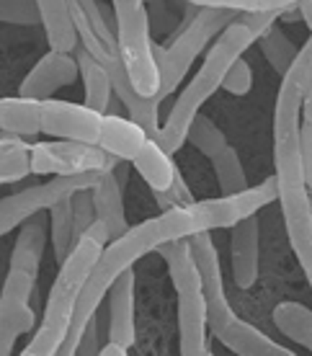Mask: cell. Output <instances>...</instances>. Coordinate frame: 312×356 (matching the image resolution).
Instances as JSON below:
<instances>
[{
	"mask_svg": "<svg viewBox=\"0 0 312 356\" xmlns=\"http://www.w3.org/2000/svg\"><path fill=\"white\" fill-rule=\"evenodd\" d=\"M312 86V34L299 47L292 67L281 75V88L274 108V140L289 137L299 132V116H302V101Z\"/></svg>",
	"mask_w": 312,
	"mask_h": 356,
	"instance_id": "cell-10",
	"label": "cell"
},
{
	"mask_svg": "<svg viewBox=\"0 0 312 356\" xmlns=\"http://www.w3.org/2000/svg\"><path fill=\"white\" fill-rule=\"evenodd\" d=\"M116 18V44L134 90L142 96H158L161 70L150 34V10L145 0H111Z\"/></svg>",
	"mask_w": 312,
	"mask_h": 356,
	"instance_id": "cell-7",
	"label": "cell"
},
{
	"mask_svg": "<svg viewBox=\"0 0 312 356\" xmlns=\"http://www.w3.org/2000/svg\"><path fill=\"white\" fill-rule=\"evenodd\" d=\"M274 325L284 339L312 351V310L302 302H279L274 307Z\"/></svg>",
	"mask_w": 312,
	"mask_h": 356,
	"instance_id": "cell-26",
	"label": "cell"
},
{
	"mask_svg": "<svg viewBox=\"0 0 312 356\" xmlns=\"http://www.w3.org/2000/svg\"><path fill=\"white\" fill-rule=\"evenodd\" d=\"M302 114H304L307 122H312V86H310V90H307L304 101H302Z\"/></svg>",
	"mask_w": 312,
	"mask_h": 356,
	"instance_id": "cell-40",
	"label": "cell"
},
{
	"mask_svg": "<svg viewBox=\"0 0 312 356\" xmlns=\"http://www.w3.org/2000/svg\"><path fill=\"white\" fill-rule=\"evenodd\" d=\"M161 243L163 232L161 225H158V217L134 225V227H129L119 238H111V243L101 250V256L96 261L93 271H90V276L85 279V286H83L75 315H72L70 330H67L63 346H60V356H75L83 330H85L90 318L99 312V307L104 305V297L114 286L116 279L124 274L126 268H132L142 256H147L150 250H158Z\"/></svg>",
	"mask_w": 312,
	"mask_h": 356,
	"instance_id": "cell-3",
	"label": "cell"
},
{
	"mask_svg": "<svg viewBox=\"0 0 312 356\" xmlns=\"http://www.w3.org/2000/svg\"><path fill=\"white\" fill-rule=\"evenodd\" d=\"M0 132L10 137H34L42 132V101L36 98H3L0 101Z\"/></svg>",
	"mask_w": 312,
	"mask_h": 356,
	"instance_id": "cell-25",
	"label": "cell"
},
{
	"mask_svg": "<svg viewBox=\"0 0 312 356\" xmlns=\"http://www.w3.org/2000/svg\"><path fill=\"white\" fill-rule=\"evenodd\" d=\"M34 284V274L24 268H8L0 289V356H8L18 336L34 325V312L28 307Z\"/></svg>",
	"mask_w": 312,
	"mask_h": 356,
	"instance_id": "cell-11",
	"label": "cell"
},
{
	"mask_svg": "<svg viewBox=\"0 0 312 356\" xmlns=\"http://www.w3.org/2000/svg\"><path fill=\"white\" fill-rule=\"evenodd\" d=\"M119 158L108 155L104 147L75 140H54L31 147V173H52V176H72L88 170H114Z\"/></svg>",
	"mask_w": 312,
	"mask_h": 356,
	"instance_id": "cell-9",
	"label": "cell"
},
{
	"mask_svg": "<svg viewBox=\"0 0 312 356\" xmlns=\"http://www.w3.org/2000/svg\"><path fill=\"white\" fill-rule=\"evenodd\" d=\"M0 21L13 26H36L42 24L36 0H0Z\"/></svg>",
	"mask_w": 312,
	"mask_h": 356,
	"instance_id": "cell-32",
	"label": "cell"
},
{
	"mask_svg": "<svg viewBox=\"0 0 312 356\" xmlns=\"http://www.w3.org/2000/svg\"><path fill=\"white\" fill-rule=\"evenodd\" d=\"M36 6H39V18H42V26H44L49 49L75 52L78 29H75L67 0H36Z\"/></svg>",
	"mask_w": 312,
	"mask_h": 356,
	"instance_id": "cell-23",
	"label": "cell"
},
{
	"mask_svg": "<svg viewBox=\"0 0 312 356\" xmlns=\"http://www.w3.org/2000/svg\"><path fill=\"white\" fill-rule=\"evenodd\" d=\"M240 16V10L235 8H220V6H191L186 3V16L176 26V36L168 47L155 44V57H158V70H161V90L158 98H165L179 90L191 65L197 63V57L206 49V44L222 34L235 18Z\"/></svg>",
	"mask_w": 312,
	"mask_h": 356,
	"instance_id": "cell-6",
	"label": "cell"
},
{
	"mask_svg": "<svg viewBox=\"0 0 312 356\" xmlns=\"http://www.w3.org/2000/svg\"><path fill=\"white\" fill-rule=\"evenodd\" d=\"M181 3H191V6H220V8H235L245 13V10H289L297 6L299 0H181Z\"/></svg>",
	"mask_w": 312,
	"mask_h": 356,
	"instance_id": "cell-33",
	"label": "cell"
},
{
	"mask_svg": "<svg viewBox=\"0 0 312 356\" xmlns=\"http://www.w3.org/2000/svg\"><path fill=\"white\" fill-rule=\"evenodd\" d=\"M49 238V214L36 212L21 225L13 253H10V268H24L28 274H39V264L44 256V245Z\"/></svg>",
	"mask_w": 312,
	"mask_h": 356,
	"instance_id": "cell-21",
	"label": "cell"
},
{
	"mask_svg": "<svg viewBox=\"0 0 312 356\" xmlns=\"http://www.w3.org/2000/svg\"><path fill=\"white\" fill-rule=\"evenodd\" d=\"M179 294V341L183 356H206V297L202 284H186L176 289Z\"/></svg>",
	"mask_w": 312,
	"mask_h": 356,
	"instance_id": "cell-15",
	"label": "cell"
},
{
	"mask_svg": "<svg viewBox=\"0 0 312 356\" xmlns=\"http://www.w3.org/2000/svg\"><path fill=\"white\" fill-rule=\"evenodd\" d=\"M106 241H111L106 225L96 220L85 230V235H81L78 243L72 245L67 259L60 264V271L54 276V284L49 289V297H47L42 325L34 333L31 343L24 348L26 356L60 354V346H63L65 336L70 330L72 315H75L81 292L83 286H85V279H88L93 266H96L101 250L106 248Z\"/></svg>",
	"mask_w": 312,
	"mask_h": 356,
	"instance_id": "cell-1",
	"label": "cell"
},
{
	"mask_svg": "<svg viewBox=\"0 0 312 356\" xmlns=\"http://www.w3.org/2000/svg\"><path fill=\"white\" fill-rule=\"evenodd\" d=\"M106 343V339H104V333H101V325H99V312L93 315L88 321V325H85V330H83L81 336V343H78V351H75V356H93V354H101V346Z\"/></svg>",
	"mask_w": 312,
	"mask_h": 356,
	"instance_id": "cell-36",
	"label": "cell"
},
{
	"mask_svg": "<svg viewBox=\"0 0 312 356\" xmlns=\"http://www.w3.org/2000/svg\"><path fill=\"white\" fill-rule=\"evenodd\" d=\"M274 168H277L274 176L279 181V204H281L286 238L312 286V207L310 186L304 181L302 155H299V132L274 140Z\"/></svg>",
	"mask_w": 312,
	"mask_h": 356,
	"instance_id": "cell-5",
	"label": "cell"
},
{
	"mask_svg": "<svg viewBox=\"0 0 312 356\" xmlns=\"http://www.w3.org/2000/svg\"><path fill=\"white\" fill-rule=\"evenodd\" d=\"M258 42H261V52L266 57V63L271 65L279 75H284V72L292 67L297 52H299L295 47V42L284 34V29H279L277 24L271 29H266V31L261 34Z\"/></svg>",
	"mask_w": 312,
	"mask_h": 356,
	"instance_id": "cell-28",
	"label": "cell"
},
{
	"mask_svg": "<svg viewBox=\"0 0 312 356\" xmlns=\"http://www.w3.org/2000/svg\"><path fill=\"white\" fill-rule=\"evenodd\" d=\"M49 238H52L54 259H57V264H63V261L67 259V253L72 250V245L78 243L70 196H67V199H60V202L49 209Z\"/></svg>",
	"mask_w": 312,
	"mask_h": 356,
	"instance_id": "cell-27",
	"label": "cell"
},
{
	"mask_svg": "<svg viewBox=\"0 0 312 356\" xmlns=\"http://www.w3.org/2000/svg\"><path fill=\"white\" fill-rule=\"evenodd\" d=\"M28 173H31V147L21 145L16 137L3 140L0 143V184L21 181Z\"/></svg>",
	"mask_w": 312,
	"mask_h": 356,
	"instance_id": "cell-31",
	"label": "cell"
},
{
	"mask_svg": "<svg viewBox=\"0 0 312 356\" xmlns=\"http://www.w3.org/2000/svg\"><path fill=\"white\" fill-rule=\"evenodd\" d=\"M126 351H129V348L122 346V343H116V341H111V339L101 346V354L104 356H126Z\"/></svg>",
	"mask_w": 312,
	"mask_h": 356,
	"instance_id": "cell-38",
	"label": "cell"
},
{
	"mask_svg": "<svg viewBox=\"0 0 312 356\" xmlns=\"http://www.w3.org/2000/svg\"><path fill=\"white\" fill-rule=\"evenodd\" d=\"M310 207H312V188H310Z\"/></svg>",
	"mask_w": 312,
	"mask_h": 356,
	"instance_id": "cell-41",
	"label": "cell"
},
{
	"mask_svg": "<svg viewBox=\"0 0 312 356\" xmlns=\"http://www.w3.org/2000/svg\"><path fill=\"white\" fill-rule=\"evenodd\" d=\"M78 75H81V67H78L75 54L49 49V52L28 70L26 78L21 81V86H18V96L47 101V98H52L60 88L70 86Z\"/></svg>",
	"mask_w": 312,
	"mask_h": 356,
	"instance_id": "cell-14",
	"label": "cell"
},
{
	"mask_svg": "<svg viewBox=\"0 0 312 356\" xmlns=\"http://www.w3.org/2000/svg\"><path fill=\"white\" fill-rule=\"evenodd\" d=\"M214 339H220L224 348H230L238 356H289L292 348L281 346L277 341H271L261 328L240 321L238 315L224 325Z\"/></svg>",
	"mask_w": 312,
	"mask_h": 356,
	"instance_id": "cell-19",
	"label": "cell"
},
{
	"mask_svg": "<svg viewBox=\"0 0 312 356\" xmlns=\"http://www.w3.org/2000/svg\"><path fill=\"white\" fill-rule=\"evenodd\" d=\"M186 143H191L194 147H197L202 155H206L209 161H212L217 152H222L224 147H227V137H224V132L220 129V127L214 124L209 116H204L202 111H199L197 116H194V122L188 124V137Z\"/></svg>",
	"mask_w": 312,
	"mask_h": 356,
	"instance_id": "cell-30",
	"label": "cell"
},
{
	"mask_svg": "<svg viewBox=\"0 0 312 356\" xmlns=\"http://www.w3.org/2000/svg\"><path fill=\"white\" fill-rule=\"evenodd\" d=\"M93 204H96V214H99L101 222L106 225L111 238H119V235H124L129 230L124 209V186L116 178L114 170L101 173L99 184L93 186Z\"/></svg>",
	"mask_w": 312,
	"mask_h": 356,
	"instance_id": "cell-20",
	"label": "cell"
},
{
	"mask_svg": "<svg viewBox=\"0 0 312 356\" xmlns=\"http://www.w3.org/2000/svg\"><path fill=\"white\" fill-rule=\"evenodd\" d=\"M104 170H88V173H72V176H54L47 184L28 186L24 191L0 199V238L13 232L26 222L36 212H49L60 199H67L81 188H93L99 184Z\"/></svg>",
	"mask_w": 312,
	"mask_h": 356,
	"instance_id": "cell-8",
	"label": "cell"
},
{
	"mask_svg": "<svg viewBox=\"0 0 312 356\" xmlns=\"http://www.w3.org/2000/svg\"><path fill=\"white\" fill-rule=\"evenodd\" d=\"M134 336V268H126L108 289V339L129 348Z\"/></svg>",
	"mask_w": 312,
	"mask_h": 356,
	"instance_id": "cell-17",
	"label": "cell"
},
{
	"mask_svg": "<svg viewBox=\"0 0 312 356\" xmlns=\"http://www.w3.org/2000/svg\"><path fill=\"white\" fill-rule=\"evenodd\" d=\"M230 256L235 284L240 289H250L258 282L261 266V222L256 214H250L232 227Z\"/></svg>",
	"mask_w": 312,
	"mask_h": 356,
	"instance_id": "cell-16",
	"label": "cell"
},
{
	"mask_svg": "<svg viewBox=\"0 0 312 356\" xmlns=\"http://www.w3.org/2000/svg\"><path fill=\"white\" fill-rule=\"evenodd\" d=\"M258 39H261L258 31L250 29L240 16L235 18L230 26L214 39V44L209 47V52H206L199 72L191 78V83H188L186 88L181 90V96L176 98V104L170 108L165 124H161V132H158L155 140L163 145V150H168L173 155V152H179L186 145L188 124L194 122V116L202 111V106H204L217 90L222 88L224 75L232 67V63L238 57H243V52L250 49V44H256Z\"/></svg>",
	"mask_w": 312,
	"mask_h": 356,
	"instance_id": "cell-2",
	"label": "cell"
},
{
	"mask_svg": "<svg viewBox=\"0 0 312 356\" xmlns=\"http://www.w3.org/2000/svg\"><path fill=\"white\" fill-rule=\"evenodd\" d=\"M134 170L142 176V181L152 188V194L158 191H170L176 178H179V168L173 163V155L168 150H163V145L158 140H147L145 147L132 158Z\"/></svg>",
	"mask_w": 312,
	"mask_h": 356,
	"instance_id": "cell-22",
	"label": "cell"
},
{
	"mask_svg": "<svg viewBox=\"0 0 312 356\" xmlns=\"http://www.w3.org/2000/svg\"><path fill=\"white\" fill-rule=\"evenodd\" d=\"M214 165V176H217V184H220V191L224 196L238 194L243 188H248V178H245V170H243L240 155L235 152V147H224L222 152H217L212 158Z\"/></svg>",
	"mask_w": 312,
	"mask_h": 356,
	"instance_id": "cell-29",
	"label": "cell"
},
{
	"mask_svg": "<svg viewBox=\"0 0 312 356\" xmlns=\"http://www.w3.org/2000/svg\"><path fill=\"white\" fill-rule=\"evenodd\" d=\"M299 155H302L304 181L312 188V122H307V119L299 124Z\"/></svg>",
	"mask_w": 312,
	"mask_h": 356,
	"instance_id": "cell-37",
	"label": "cell"
},
{
	"mask_svg": "<svg viewBox=\"0 0 312 356\" xmlns=\"http://www.w3.org/2000/svg\"><path fill=\"white\" fill-rule=\"evenodd\" d=\"M191 241V253L197 259L199 276H202V289L206 297V321H209V330L214 336L235 318L227 294H224V279H222V266H220V256L214 248V241L209 232H197L188 238Z\"/></svg>",
	"mask_w": 312,
	"mask_h": 356,
	"instance_id": "cell-12",
	"label": "cell"
},
{
	"mask_svg": "<svg viewBox=\"0 0 312 356\" xmlns=\"http://www.w3.org/2000/svg\"><path fill=\"white\" fill-rule=\"evenodd\" d=\"M150 140V134L145 132L142 124H137L132 116L124 119L119 114H104V122H101V132H99V147L114 155L119 161H129L142 150L145 143Z\"/></svg>",
	"mask_w": 312,
	"mask_h": 356,
	"instance_id": "cell-18",
	"label": "cell"
},
{
	"mask_svg": "<svg viewBox=\"0 0 312 356\" xmlns=\"http://www.w3.org/2000/svg\"><path fill=\"white\" fill-rule=\"evenodd\" d=\"M271 202H279V181L277 176L261 181L258 186H248L230 196L220 199H204V202H188V204L163 209L158 217L163 232V243L176 241V238H191L197 232H212V230H227L235 225L258 214L263 207Z\"/></svg>",
	"mask_w": 312,
	"mask_h": 356,
	"instance_id": "cell-4",
	"label": "cell"
},
{
	"mask_svg": "<svg viewBox=\"0 0 312 356\" xmlns=\"http://www.w3.org/2000/svg\"><path fill=\"white\" fill-rule=\"evenodd\" d=\"M222 88L227 90V93H232V96H245V93L253 90V70H250V65L245 63L243 57H238V60L232 63V67L227 70V75H224Z\"/></svg>",
	"mask_w": 312,
	"mask_h": 356,
	"instance_id": "cell-35",
	"label": "cell"
},
{
	"mask_svg": "<svg viewBox=\"0 0 312 356\" xmlns=\"http://www.w3.org/2000/svg\"><path fill=\"white\" fill-rule=\"evenodd\" d=\"M295 8L299 10V18H302L304 24L312 29V0H299Z\"/></svg>",
	"mask_w": 312,
	"mask_h": 356,
	"instance_id": "cell-39",
	"label": "cell"
},
{
	"mask_svg": "<svg viewBox=\"0 0 312 356\" xmlns=\"http://www.w3.org/2000/svg\"><path fill=\"white\" fill-rule=\"evenodd\" d=\"M72 202V214H75V232H78V238L85 235L90 225L99 220V214H96V204H93V188H81V191H75L70 196Z\"/></svg>",
	"mask_w": 312,
	"mask_h": 356,
	"instance_id": "cell-34",
	"label": "cell"
},
{
	"mask_svg": "<svg viewBox=\"0 0 312 356\" xmlns=\"http://www.w3.org/2000/svg\"><path fill=\"white\" fill-rule=\"evenodd\" d=\"M104 114L88 104H72L47 98L42 101V132L54 140H75V143H99Z\"/></svg>",
	"mask_w": 312,
	"mask_h": 356,
	"instance_id": "cell-13",
	"label": "cell"
},
{
	"mask_svg": "<svg viewBox=\"0 0 312 356\" xmlns=\"http://www.w3.org/2000/svg\"><path fill=\"white\" fill-rule=\"evenodd\" d=\"M75 60L81 67L83 88H85V104L90 108H96L101 114H108L111 106V96H114V86H111V75H108L106 65L101 63L99 57L85 49V47H75Z\"/></svg>",
	"mask_w": 312,
	"mask_h": 356,
	"instance_id": "cell-24",
	"label": "cell"
}]
</instances>
